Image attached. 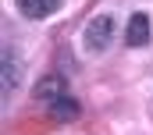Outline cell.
I'll return each mask as SVG.
<instances>
[{
    "label": "cell",
    "mask_w": 153,
    "mask_h": 135,
    "mask_svg": "<svg viewBox=\"0 0 153 135\" xmlns=\"http://www.w3.org/2000/svg\"><path fill=\"white\" fill-rule=\"evenodd\" d=\"M36 96L39 100H57V96H64V78H61V75L43 78V82L36 85Z\"/></svg>",
    "instance_id": "8992f818"
},
{
    "label": "cell",
    "mask_w": 153,
    "mask_h": 135,
    "mask_svg": "<svg viewBox=\"0 0 153 135\" xmlns=\"http://www.w3.org/2000/svg\"><path fill=\"white\" fill-rule=\"evenodd\" d=\"M18 82H22V64L11 50H4V100L18 89Z\"/></svg>",
    "instance_id": "277c9868"
},
{
    "label": "cell",
    "mask_w": 153,
    "mask_h": 135,
    "mask_svg": "<svg viewBox=\"0 0 153 135\" xmlns=\"http://www.w3.org/2000/svg\"><path fill=\"white\" fill-rule=\"evenodd\" d=\"M50 117L53 121H75L78 117V100L75 96H57V100H50Z\"/></svg>",
    "instance_id": "5b68a950"
},
{
    "label": "cell",
    "mask_w": 153,
    "mask_h": 135,
    "mask_svg": "<svg viewBox=\"0 0 153 135\" xmlns=\"http://www.w3.org/2000/svg\"><path fill=\"white\" fill-rule=\"evenodd\" d=\"M14 4H18V11H22L25 18H36V22L39 18H50V14L61 7V0H14Z\"/></svg>",
    "instance_id": "7a4b0ae2"
},
{
    "label": "cell",
    "mask_w": 153,
    "mask_h": 135,
    "mask_svg": "<svg viewBox=\"0 0 153 135\" xmlns=\"http://www.w3.org/2000/svg\"><path fill=\"white\" fill-rule=\"evenodd\" d=\"M125 39H128V46H146V43H150V18H146V14H132Z\"/></svg>",
    "instance_id": "3957f363"
},
{
    "label": "cell",
    "mask_w": 153,
    "mask_h": 135,
    "mask_svg": "<svg viewBox=\"0 0 153 135\" xmlns=\"http://www.w3.org/2000/svg\"><path fill=\"white\" fill-rule=\"evenodd\" d=\"M111 36H114V18L111 14H96L89 25H85V50L89 53H103L107 50V43H111Z\"/></svg>",
    "instance_id": "6da1fadb"
}]
</instances>
